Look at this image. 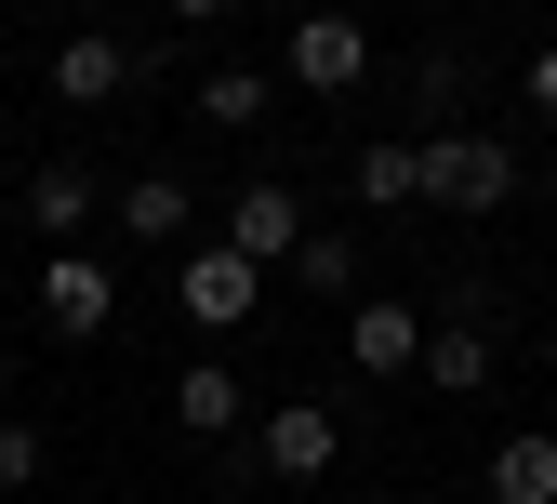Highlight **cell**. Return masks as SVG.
Wrapping results in <instances>:
<instances>
[{
    "mask_svg": "<svg viewBox=\"0 0 557 504\" xmlns=\"http://www.w3.org/2000/svg\"><path fill=\"white\" fill-rule=\"evenodd\" d=\"M14 212L40 226V253H81V226L107 212V173H81V160H53V173H27V186H14Z\"/></svg>",
    "mask_w": 557,
    "mask_h": 504,
    "instance_id": "obj_8",
    "label": "cell"
},
{
    "mask_svg": "<svg viewBox=\"0 0 557 504\" xmlns=\"http://www.w3.org/2000/svg\"><path fill=\"white\" fill-rule=\"evenodd\" d=\"M531 107H544V120H557V40H544V53H531Z\"/></svg>",
    "mask_w": 557,
    "mask_h": 504,
    "instance_id": "obj_18",
    "label": "cell"
},
{
    "mask_svg": "<svg viewBox=\"0 0 557 504\" xmlns=\"http://www.w3.org/2000/svg\"><path fill=\"white\" fill-rule=\"evenodd\" d=\"M492 504H557V425L492 439Z\"/></svg>",
    "mask_w": 557,
    "mask_h": 504,
    "instance_id": "obj_12",
    "label": "cell"
},
{
    "mask_svg": "<svg viewBox=\"0 0 557 504\" xmlns=\"http://www.w3.org/2000/svg\"><path fill=\"white\" fill-rule=\"evenodd\" d=\"M173 425H186V439H239V425H252V385L226 372V358H186V372H173Z\"/></svg>",
    "mask_w": 557,
    "mask_h": 504,
    "instance_id": "obj_10",
    "label": "cell"
},
{
    "mask_svg": "<svg viewBox=\"0 0 557 504\" xmlns=\"http://www.w3.org/2000/svg\"><path fill=\"white\" fill-rule=\"evenodd\" d=\"M40 319H53V345H94L120 319V279L94 253H40Z\"/></svg>",
    "mask_w": 557,
    "mask_h": 504,
    "instance_id": "obj_6",
    "label": "cell"
},
{
    "mask_svg": "<svg viewBox=\"0 0 557 504\" xmlns=\"http://www.w3.org/2000/svg\"><path fill=\"white\" fill-rule=\"evenodd\" d=\"M226 253H252V266L278 279V266L306 253V199L278 186V173H265V186H239V199H226Z\"/></svg>",
    "mask_w": 557,
    "mask_h": 504,
    "instance_id": "obj_9",
    "label": "cell"
},
{
    "mask_svg": "<svg viewBox=\"0 0 557 504\" xmlns=\"http://www.w3.org/2000/svg\"><path fill=\"white\" fill-rule=\"evenodd\" d=\"M252 465L306 491V478H332V465H345V425H332L319 398H265V411H252Z\"/></svg>",
    "mask_w": 557,
    "mask_h": 504,
    "instance_id": "obj_3",
    "label": "cell"
},
{
    "mask_svg": "<svg viewBox=\"0 0 557 504\" xmlns=\"http://www.w3.org/2000/svg\"><path fill=\"white\" fill-rule=\"evenodd\" d=\"M278 81H293V94H359L372 81V27L359 14H306L293 53H278Z\"/></svg>",
    "mask_w": 557,
    "mask_h": 504,
    "instance_id": "obj_4",
    "label": "cell"
},
{
    "mask_svg": "<svg viewBox=\"0 0 557 504\" xmlns=\"http://www.w3.org/2000/svg\"><path fill=\"white\" fill-rule=\"evenodd\" d=\"M173 306H186L199 332H239V319L265 306V266L226 253V239H199V253H173Z\"/></svg>",
    "mask_w": 557,
    "mask_h": 504,
    "instance_id": "obj_2",
    "label": "cell"
},
{
    "mask_svg": "<svg viewBox=\"0 0 557 504\" xmlns=\"http://www.w3.org/2000/svg\"><path fill=\"white\" fill-rule=\"evenodd\" d=\"M293 279H306V293H359V253H345V239H319V226H306V253H293Z\"/></svg>",
    "mask_w": 557,
    "mask_h": 504,
    "instance_id": "obj_16",
    "label": "cell"
},
{
    "mask_svg": "<svg viewBox=\"0 0 557 504\" xmlns=\"http://www.w3.org/2000/svg\"><path fill=\"white\" fill-rule=\"evenodd\" d=\"M345 358H359L372 385L425 372V319H411V293H372V306H345Z\"/></svg>",
    "mask_w": 557,
    "mask_h": 504,
    "instance_id": "obj_7",
    "label": "cell"
},
{
    "mask_svg": "<svg viewBox=\"0 0 557 504\" xmlns=\"http://www.w3.org/2000/svg\"><path fill=\"white\" fill-rule=\"evenodd\" d=\"M160 14H173V27H213V14H226V0H160Z\"/></svg>",
    "mask_w": 557,
    "mask_h": 504,
    "instance_id": "obj_19",
    "label": "cell"
},
{
    "mask_svg": "<svg viewBox=\"0 0 557 504\" xmlns=\"http://www.w3.org/2000/svg\"><path fill=\"white\" fill-rule=\"evenodd\" d=\"M40 81H53V94H66V107H107V94H120V81H133V53H120V40H107V27H81V40H53V66H40Z\"/></svg>",
    "mask_w": 557,
    "mask_h": 504,
    "instance_id": "obj_11",
    "label": "cell"
},
{
    "mask_svg": "<svg viewBox=\"0 0 557 504\" xmlns=\"http://www.w3.org/2000/svg\"><path fill=\"white\" fill-rule=\"evenodd\" d=\"M0 491H40V425H0Z\"/></svg>",
    "mask_w": 557,
    "mask_h": 504,
    "instance_id": "obj_17",
    "label": "cell"
},
{
    "mask_svg": "<svg viewBox=\"0 0 557 504\" xmlns=\"http://www.w3.org/2000/svg\"><path fill=\"white\" fill-rule=\"evenodd\" d=\"M359 199H372V212L425 199V147H398V133H385V147H359Z\"/></svg>",
    "mask_w": 557,
    "mask_h": 504,
    "instance_id": "obj_15",
    "label": "cell"
},
{
    "mask_svg": "<svg viewBox=\"0 0 557 504\" xmlns=\"http://www.w3.org/2000/svg\"><path fill=\"white\" fill-rule=\"evenodd\" d=\"M107 226H120L133 253H186V226H199V186H186V173H133V186H107Z\"/></svg>",
    "mask_w": 557,
    "mask_h": 504,
    "instance_id": "obj_5",
    "label": "cell"
},
{
    "mask_svg": "<svg viewBox=\"0 0 557 504\" xmlns=\"http://www.w3.org/2000/svg\"><path fill=\"white\" fill-rule=\"evenodd\" d=\"M425 385L438 398H478V385H492V332H478V319H438L425 332Z\"/></svg>",
    "mask_w": 557,
    "mask_h": 504,
    "instance_id": "obj_13",
    "label": "cell"
},
{
    "mask_svg": "<svg viewBox=\"0 0 557 504\" xmlns=\"http://www.w3.org/2000/svg\"><path fill=\"white\" fill-rule=\"evenodd\" d=\"M425 199L438 212H505L518 199V147L505 133H425Z\"/></svg>",
    "mask_w": 557,
    "mask_h": 504,
    "instance_id": "obj_1",
    "label": "cell"
},
{
    "mask_svg": "<svg viewBox=\"0 0 557 504\" xmlns=\"http://www.w3.org/2000/svg\"><path fill=\"white\" fill-rule=\"evenodd\" d=\"M265 94H278V66H199V120H213V133H252Z\"/></svg>",
    "mask_w": 557,
    "mask_h": 504,
    "instance_id": "obj_14",
    "label": "cell"
}]
</instances>
